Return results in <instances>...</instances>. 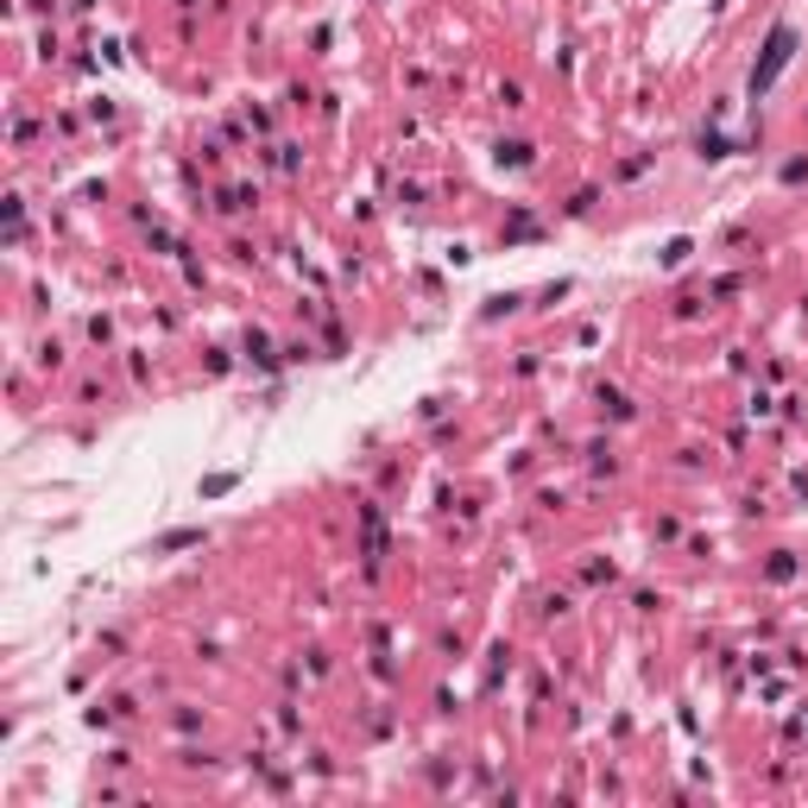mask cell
Instances as JSON below:
<instances>
[{"label":"cell","instance_id":"6da1fadb","mask_svg":"<svg viewBox=\"0 0 808 808\" xmlns=\"http://www.w3.org/2000/svg\"><path fill=\"white\" fill-rule=\"evenodd\" d=\"M789 51H796V32H789V26H777L771 38H764V63L751 70V89H758V95L771 89V83H777V70L789 63Z\"/></svg>","mask_w":808,"mask_h":808}]
</instances>
